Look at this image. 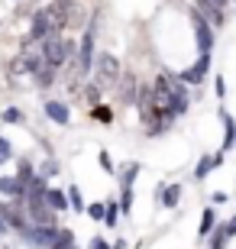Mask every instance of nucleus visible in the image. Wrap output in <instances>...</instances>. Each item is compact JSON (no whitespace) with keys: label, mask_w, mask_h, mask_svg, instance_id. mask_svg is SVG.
I'll return each instance as SVG.
<instances>
[{"label":"nucleus","mask_w":236,"mask_h":249,"mask_svg":"<svg viewBox=\"0 0 236 249\" xmlns=\"http://www.w3.org/2000/svg\"><path fill=\"white\" fill-rule=\"evenodd\" d=\"M42 55H46L49 65H55V68H62L68 58H78V46H74L72 39H62V36H49L46 42H42Z\"/></svg>","instance_id":"nucleus-1"},{"label":"nucleus","mask_w":236,"mask_h":249,"mask_svg":"<svg viewBox=\"0 0 236 249\" xmlns=\"http://www.w3.org/2000/svg\"><path fill=\"white\" fill-rule=\"evenodd\" d=\"M13 159V149H10V142L3 136H0V162H10Z\"/></svg>","instance_id":"nucleus-30"},{"label":"nucleus","mask_w":236,"mask_h":249,"mask_svg":"<svg viewBox=\"0 0 236 249\" xmlns=\"http://www.w3.org/2000/svg\"><path fill=\"white\" fill-rule=\"evenodd\" d=\"M68 204H72V207H74L78 213H84V211H88V207H84V197H81V191H78L74 185H72V194H68Z\"/></svg>","instance_id":"nucleus-25"},{"label":"nucleus","mask_w":236,"mask_h":249,"mask_svg":"<svg viewBox=\"0 0 236 249\" xmlns=\"http://www.w3.org/2000/svg\"><path fill=\"white\" fill-rule=\"evenodd\" d=\"M100 168L113 175V162H110V152H107V149H100Z\"/></svg>","instance_id":"nucleus-31"},{"label":"nucleus","mask_w":236,"mask_h":249,"mask_svg":"<svg viewBox=\"0 0 236 249\" xmlns=\"http://www.w3.org/2000/svg\"><path fill=\"white\" fill-rule=\"evenodd\" d=\"M217 3H220V7H227V0H217Z\"/></svg>","instance_id":"nucleus-37"},{"label":"nucleus","mask_w":236,"mask_h":249,"mask_svg":"<svg viewBox=\"0 0 236 249\" xmlns=\"http://www.w3.org/2000/svg\"><path fill=\"white\" fill-rule=\"evenodd\" d=\"M223 156H227L223 149H220V152H214V156H204V159L198 162V168H194V178H207L210 172H214V168L223 165Z\"/></svg>","instance_id":"nucleus-10"},{"label":"nucleus","mask_w":236,"mask_h":249,"mask_svg":"<svg viewBox=\"0 0 236 249\" xmlns=\"http://www.w3.org/2000/svg\"><path fill=\"white\" fill-rule=\"evenodd\" d=\"M55 172H58V165H55V162H49V165L42 168V172H39V175H55Z\"/></svg>","instance_id":"nucleus-33"},{"label":"nucleus","mask_w":236,"mask_h":249,"mask_svg":"<svg viewBox=\"0 0 236 249\" xmlns=\"http://www.w3.org/2000/svg\"><path fill=\"white\" fill-rule=\"evenodd\" d=\"M207 68H210V52H200V58L194 62V68H184V71L178 74V81L200 84V81H204V74H207Z\"/></svg>","instance_id":"nucleus-7"},{"label":"nucleus","mask_w":236,"mask_h":249,"mask_svg":"<svg viewBox=\"0 0 236 249\" xmlns=\"http://www.w3.org/2000/svg\"><path fill=\"white\" fill-rule=\"evenodd\" d=\"M94 120H100V123H110L113 120V110H110V107H104V104H94Z\"/></svg>","instance_id":"nucleus-24"},{"label":"nucleus","mask_w":236,"mask_h":249,"mask_svg":"<svg viewBox=\"0 0 236 249\" xmlns=\"http://www.w3.org/2000/svg\"><path fill=\"white\" fill-rule=\"evenodd\" d=\"M104 207H107V213H104V223H107V227H117L120 213H123V211H120V204L110 201V204H104Z\"/></svg>","instance_id":"nucleus-22"},{"label":"nucleus","mask_w":236,"mask_h":249,"mask_svg":"<svg viewBox=\"0 0 236 249\" xmlns=\"http://www.w3.org/2000/svg\"><path fill=\"white\" fill-rule=\"evenodd\" d=\"M223 227H227V236H236V217L230 223H223Z\"/></svg>","instance_id":"nucleus-35"},{"label":"nucleus","mask_w":236,"mask_h":249,"mask_svg":"<svg viewBox=\"0 0 236 249\" xmlns=\"http://www.w3.org/2000/svg\"><path fill=\"white\" fill-rule=\"evenodd\" d=\"M46 201H49V207H52V211H68V197H65L62 191H55V188H49L46 191Z\"/></svg>","instance_id":"nucleus-18"},{"label":"nucleus","mask_w":236,"mask_h":249,"mask_svg":"<svg viewBox=\"0 0 236 249\" xmlns=\"http://www.w3.org/2000/svg\"><path fill=\"white\" fill-rule=\"evenodd\" d=\"M3 220H7V227H13V230H19V233L29 230L26 211H23V201H19V197H13V204H3Z\"/></svg>","instance_id":"nucleus-6"},{"label":"nucleus","mask_w":236,"mask_h":249,"mask_svg":"<svg viewBox=\"0 0 236 249\" xmlns=\"http://www.w3.org/2000/svg\"><path fill=\"white\" fill-rule=\"evenodd\" d=\"M46 117L55 120L58 126H68V120H72V113H68V107L62 101H46Z\"/></svg>","instance_id":"nucleus-12"},{"label":"nucleus","mask_w":236,"mask_h":249,"mask_svg":"<svg viewBox=\"0 0 236 249\" xmlns=\"http://www.w3.org/2000/svg\"><path fill=\"white\" fill-rule=\"evenodd\" d=\"M214 223H217V213H214V207H207V211L200 213V227H198V233H200V236H207V233L214 230Z\"/></svg>","instance_id":"nucleus-19"},{"label":"nucleus","mask_w":236,"mask_h":249,"mask_svg":"<svg viewBox=\"0 0 236 249\" xmlns=\"http://www.w3.org/2000/svg\"><path fill=\"white\" fill-rule=\"evenodd\" d=\"M94 68H97V88H110V84L120 81V58L110 55V52H104V55L94 58Z\"/></svg>","instance_id":"nucleus-3"},{"label":"nucleus","mask_w":236,"mask_h":249,"mask_svg":"<svg viewBox=\"0 0 236 249\" xmlns=\"http://www.w3.org/2000/svg\"><path fill=\"white\" fill-rule=\"evenodd\" d=\"M120 211H123V213L133 211V188H123V197H120Z\"/></svg>","instance_id":"nucleus-27"},{"label":"nucleus","mask_w":236,"mask_h":249,"mask_svg":"<svg viewBox=\"0 0 236 249\" xmlns=\"http://www.w3.org/2000/svg\"><path fill=\"white\" fill-rule=\"evenodd\" d=\"M136 175H139V165H129L127 172H123V188H133V181H136Z\"/></svg>","instance_id":"nucleus-29"},{"label":"nucleus","mask_w":236,"mask_h":249,"mask_svg":"<svg viewBox=\"0 0 236 249\" xmlns=\"http://www.w3.org/2000/svg\"><path fill=\"white\" fill-rule=\"evenodd\" d=\"M33 81L39 84V88H52V81H55V65H49L46 58L36 65V71H33Z\"/></svg>","instance_id":"nucleus-14"},{"label":"nucleus","mask_w":236,"mask_h":249,"mask_svg":"<svg viewBox=\"0 0 236 249\" xmlns=\"http://www.w3.org/2000/svg\"><path fill=\"white\" fill-rule=\"evenodd\" d=\"M23 236H26L29 246H36V249H46L49 246V249H52V243L58 240V227H29Z\"/></svg>","instance_id":"nucleus-5"},{"label":"nucleus","mask_w":236,"mask_h":249,"mask_svg":"<svg viewBox=\"0 0 236 249\" xmlns=\"http://www.w3.org/2000/svg\"><path fill=\"white\" fill-rule=\"evenodd\" d=\"M227 227H217V230H214V240H210V249H227Z\"/></svg>","instance_id":"nucleus-23"},{"label":"nucleus","mask_w":236,"mask_h":249,"mask_svg":"<svg viewBox=\"0 0 236 249\" xmlns=\"http://www.w3.org/2000/svg\"><path fill=\"white\" fill-rule=\"evenodd\" d=\"M88 217H91V220H104V213H107V207H104V204H91V207H88Z\"/></svg>","instance_id":"nucleus-28"},{"label":"nucleus","mask_w":236,"mask_h":249,"mask_svg":"<svg viewBox=\"0 0 236 249\" xmlns=\"http://www.w3.org/2000/svg\"><path fill=\"white\" fill-rule=\"evenodd\" d=\"M159 201H162V207H175V204L182 201V185H165L159 191Z\"/></svg>","instance_id":"nucleus-17"},{"label":"nucleus","mask_w":236,"mask_h":249,"mask_svg":"<svg viewBox=\"0 0 236 249\" xmlns=\"http://www.w3.org/2000/svg\"><path fill=\"white\" fill-rule=\"evenodd\" d=\"M0 194L26 201V181H19L17 175H3V178H0Z\"/></svg>","instance_id":"nucleus-9"},{"label":"nucleus","mask_w":236,"mask_h":249,"mask_svg":"<svg viewBox=\"0 0 236 249\" xmlns=\"http://www.w3.org/2000/svg\"><path fill=\"white\" fill-rule=\"evenodd\" d=\"M33 175H36V172H33V162H29V159H19V162H17V178L29 185V181H33Z\"/></svg>","instance_id":"nucleus-20"},{"label":"nucleus","mask_w":236,"mask_h":249,"mask_svg":"<svg viewBox=\"0 0 236 249\" xmlns=\"http://www.w3.org/2000/svg\"><path fill=\"white\" fill-rule=\"evenodd\" d=\"M29 36H33V39H39V42H46L49 36H55V33H52V26H49V19H46V13H42V10H39L36 17H33V26H29Z\"/></svg>","instance_id":"nucleus-11"},{"label":"nucleus","mask_w":236,"mask_h":249,"mask_svg":"<svg viewBox=\"0 0 236 249\" xmlns=\"http://www.w3.org/2000/svg\"><path fill=\"white\" fill-rule=\"evenodd\" d=\"M91 249H110V246H107V240H100V236H97V240H91Z\"/></svg>","instance_id":"nucleus-34"},{"label":"nucleus","mask_w":236,"mask_h":249,"mask_svg":"<svg viewBox=\"0 0 236 249\" xmlns=\"http://www.w3.org/2000/svg\"><path fill=\"white\" fill-rule=\"evenodd\" d=\"M220 120H223V152H230L236 146V120L227 110H220Z\"/></svg>","instance_id":"nucleus-15"},{"label":"nucleus","mask_w":236,"mask_h":249,"mask_svg":"<svg viewBox=\"0 0 236 249\" xmlns=\"http://www.w3.org/2000/svg\"><path fill=\"white\" fill-rule=\"evenodd\" d=\"M10 227H7V220H3V204H0V233H7Z\"/></svg>","instance_id":"nucleus-36"},{"label":"nucleus","mask_w":236,"mask_h":249,"mask_svg":"<svg viewBox=\"0 0 236 249\" xmlns=\"http://www.w3.org/2000/svg\"><path fill=\"white\" fill-rule=\"evenodd\" d=\"M3 123H23V110L19 107H7L3 110Z\"/></svg>","instance_id":"nucleus-26"},{"label":"nucleus","mask_w":236,"mask_h":249,"mask_svg":"<svg viewBox=\"0 0 236 249\" xmlns=\"http://www.w3.org/2000/svg\"><path fill=\"white\" fill-rule=\"evenodd\" d=\"M94 39H97V17L88 23V29H84V36H81V46H78V71L88 74L94 68Z\"/></svg>","instance_id":"nucleus-2"},{"label":"nucleus","mask_w":236,"mask_h":249,"mask_svg":"<svg viewBox=\"0 0 236 249\" xmlns=\"http://www.w3.org/2000/svg\"><path fill=\"white\" fill-rule=\"evenodd\" d=\"M136 94H139V81L133 78V74H120V97H123L127 104H133Z\"/></svg>","instance_id":"nucleus-16"},{"label":"nucleus","mask_w":236,"mask_h":249,"mask_svg":"<svg viewBox=\"0 0 236 249\" xmlns=\"http://www.w3.org/2000/svg\"><path fill=\"white\" fill-rule=\"evenodd\" d=\"M52 249H74V233L72 230H58V240L52 243Z\"/></svg>","instance_id":"nucleus-21"},{"label":"nucleus","mask_w":236,"mask_h":249,"mask_svg":"<svg viewBox=\"0 0 236 249\" xmlns=\"http://www.w3.org/2000/svg\"><path fill=\"white\" fill-rule=\"evenodd\" d=\"M214 84H217V97H223V94H227V84H223V78H220V74L214 78Z\"/></svg>","instance_id":"nucleus-32"},{"label":"nucleus","mask_w":236,"mask_h":249,"mask_svg":"<svg viewBox=\"0 0 236 249\" xmlns=\"http://www.w3.org/2000/svg\"><path fill=\"white\" fill-rule=\"evenodd\" d=\"M191 23H194V36H198V49L200 52H210L214 49V26L200 17L198 10H191Z\"/></svg>","instance_id":"nucleus-4"},{"label":"nucleus","mask_w":236,"mask_h":249,"mask_svg":"<svg viewBox=\"0 0 236 249\" xmlns=\"http://www.w3.org/2000/svg\"><path fill=\"white\" fill-rule=\"evenodd\" d=\"M194 10L207 19L210 26H223V7H220L217 0H198V7H194Z\"/></svg>","instance_id":"nucleus-8"},{"label":"nucleus","mask_w":236,"mask_h":249,"mask_svg":"<svg viewBox=\"0 0 236 249\" xmlns=\"http://www.w3.org/2000/svg\"><path fill=\"white\" fill-rule=\"evenodd\" d=\"M0 249H7V246H3V243H0Z\"/></svg>","instance_id":"nucleus-38"},{"label":"nucleus","mask_w":236,"mask_h":249,"mask_svg":"<svg viewBox=\"0 0 236 249\" xmlns=\"http://www.w3.org/2000/svg\"><path fill=\"white\" fill-rule=\"evenodd\" d=\"M184 110H188V88H184V81H175V88H172V113L182 117Z\"/></svg>","instance_id":"nucleus-13"}]
</instances>
